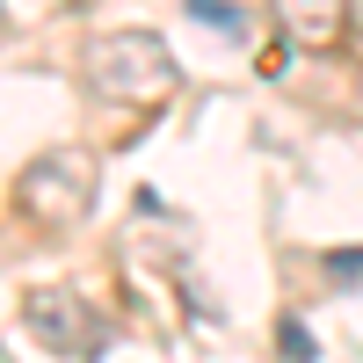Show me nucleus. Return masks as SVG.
I'll use <instances>...</instances> for the list:
<instances>
[{"label":"nucleus","instance_id":"f257e3e1","mask_svg":"<svg viewBox=\"0 0 363 363\" xmlns=\"http://www.w3.org/2000/svg\"><path fill=\"white\" fill-rule=\"evenodd\" d=\"M95 196H102V160L87 153V145H51V153H37V160L15 174V196L8 203H15V218L29 233L58 240V233L87 225Z\"/></svg>","mask_w":363,"mask_h":363},{"label":"nucleus","instance_id":"f03ea898","mask_svg":"<svg viewBox=\"0 0 363 363\" xmlns=\"http://www.w3.org/2000/svg\"><path fill=\"white\" fill-rule=\"evenodd\" d=\"M80 80L87 95L124 102V109H153L174 95V51L153 37V29H102V37L80 44Z\"/></svg>","mask_w":363,"mask_h":363},{"label":"nucleus","instance_id":"7ed1b4c3","mask_svg":"<svg viewBox=\"0 0 363 363\" xmlns=\"http://www.w3.org/2000/svg\"><path fill=\"white\" fill-rule=\"evenodd\" d=\"M22 327L37 335L51 356H95L109 342V327L102 313L87 306L80 291H58V284H37V291H22Z\"/></svg>","mask_w":363,"mask_h":363},{"label":"nucleus","instance_id":"20e7f679","mask_svg":"<svg viewBox=\"0 0 363 363\" xmlns=\"http://www.w3.org/2000/svg\"><path fill=\"white\" fill-rule=\"evenodd\" d=\"M298 51H335L349 37V0H269Z\"/></svg>","mask_w":363,"mask_h":363},{"label":"nucleus","instance_id":"39448f33","mask_svg":"<svg viewBox=\"0 0 363 363\" xmlns=\"http://www.w3.org/2000/svg\"><path fill=\"white\" fill-rule=\"evenodd\" d=\"M277 342H284V363H313V356H320V342H313V327H306V320H284V327H277Z\"/></svg>","mask_w":363,"mask_h":363},{"label":"nucleus","instance_id":"423d86ee","mask_svg":"<svg viewBox=\"0 0 363 363\" xmlns=\"http://www.w3.org/2000/svg\"><path fill=\"white\" fill-rule=\"evenodd\" d=\"M320 269H327L335 284H363V247H327Z\"/></svg>","mask_w":363,"mask_h":363},{"label":"nucleus","instance_id":"0eeeda50","mask_svg":"<svg viewBox=\"0 0 363 363\" xmlns=\"http://www.w3.org/2000/svg\"><path fill=\"white\" fill-rule=\"evenodd\" d=\"M189 15H196V22H211V29H240V15L225 8V0H189Z\"/></svg>","mask_w":363,"mask_h":363}]
</instances>
